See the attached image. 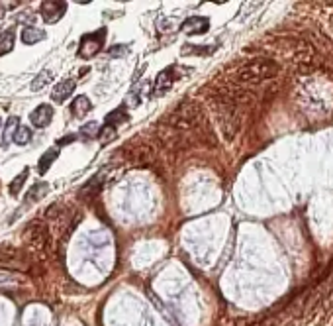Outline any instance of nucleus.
I'll list each match as a JSON object with an SVG mask.
<instances>
[{
	"instance_id": "obj_1",
	"label": "nucleus",
	"mask_w": 333,
	"mask_h": 326,
	"mask_svg": "<svg viewBox=\"0 0 333 326\" xmlns=\"http://www.w3.org/2000/svg\"><path fill=\"white\" fill-rule=\"evenodd\" d=\"M212 110L216 114V120L220 124V130H222V136L232 142L233 138L239 132V112H237V102L232 97L230 90H223L220 94H216L212 99Z\"/></svg>"
},
{
	"instance_id": "obj_2",
	"label": "nucleus",
	"mask_w": 333,
	"mask_h": 326,
	"mask_svg": "<svg viewBox=\"0 0 333 326\" xmlns=\"http://www.w3.org/2000/svg\"><path fill=\"white\" fill-rule=\"evenodd\" d=\"M165 120L173 130H180V132H190V130L204 132L206 130L208 132L206 116L194 101H182Z\"/></svg>"
},
{
	"instance_id": "obj_3",
	"label": "nucleus",
	"mask_w": 333,
	"mask_h": 326,
	"mask_svg": "<svg viewBox=\"0 0 333 326\" xmlns=\"http://www.w3.org/2000/svg\"><path fill=\"white\" fill-rule=\"evenodd\" d=\"M278 71H280V67H278L277 61L266 59V57H257L253 61L245 63L243 67L237 71L235 79L241 85H253L255 87V85L275 79L278 75Z\"/></svg>"
},
{
	"instance_id": "obj_4",
	"label": "nucleus",
	"mask_w": 333,
	"mask_h": 326,
	"mask_svg": "<svg viewBox=\"0 0 333 326\" xmlns=\"http://www.w3.org/2000/svg\"><path fill=\"white\" fill-rule=\"evenodd\" d=\"M300 102L308 110H320L322 112L325 106H331L333 90L327 87V83L320 77H310L300 87Z\"/></svg>"
},
{
	"instance_id": "obj_5",
	"label": "nucleus",
	"mask_w": 333,
	"mask_h": 326,
	"mask_svg": "<svg viewBox=\"0 0 333 326\" xmlns=\"http://www.w3.org/2000/svg\"><path fill=\"white\" fill-rule=\"evenodd\" d=\"M22 238L24 242L35 252H45L47 247L51 246L49 226L45 224L44 220H30L28 224L24 226Z\"/></svg>"
},
{
	"instance_id": "obj_6",
	"label": "nucleus",
	"mask_w": 333,
	"mask_h": 326,
	"mask_svg": "<svg viewBox=\"0 0 333 326\" xmlns=\"http://www.w3.org/2000/svg\"><path fill=\"white\" fill-rule=\"evenodd\" d=\"M32 265V256L24 252L22 247H16L12 244L0 246V267L12 271H28Z\"/></svg>"
},
{
	"instance_id": "obj_7",
	"label": "nucleus",
	"mask_w": 333,
	"mask_h": 326,
	"mask_svg": "<svg viewBox=\"0 0 333 326\" xmlns=\"http://www.w3.org/2000/svg\"><path fill=\"white\" fill-rule=\"evenodd\" d=\"M104 35H106V30H100L98 34H87L82 35L80 40V45H78V57L82 59H92V57L98 53L102 49V44H104Z\"/></svg>"
},
{
	"instance_id": "obj_8",
	"label": "nucleus",
	"mask_w": 333,
	"mask_h": 326,
	"mask_svg": "<svg viewBox=\"0 0 333 326\" xmlns=\"http://www.w3.org/2000/svg\"><path fill=\"white\" fill-rule=\"evenodd\" d=\"M128 159L132 161L133 165H137V167H149V165L155 163V151L147 146V144H143V146H137L133 147V149H130Z\"/></svg>"
},
{
	"instance_id": "obj_9",
	"label": "nucleus",
	"mask_w": 333,
	"mask_h": 326,
	"mask_svg": "<svg viewBox=\"0 0 333 326\" xmlns=\"http://www.w3.org/2000/svg\"><path fill=\"white\" fill-rule=\"evenodd\" d=\"M67 12V2H57V0H49L41 4V16H44L45 24H55L59 22Z\"/></svg>"
},
{
	"instance_id": "obj_10",
	"label": "nucleus",
	"mask_w": 333,
	"mask_h": 326,
	"mask_svg": "<svg viewBox=\"0 0 333 326\" xmlns=\"http://www.w3.org/2000/svg\"><path fill=\"white\" fill-rule=\"evenodd\" d=\"M177 81L175 75V67H169L165 71H161L155 79V87H153V97H163L165 92H169V89L173 87V83Z\"/></svg>"
},
{
	"instance_id": "obj_11",
	"label": "nucleus",
	"mask_w": 333,
	"mask_h": 326,
	"mask_svg": "<svg viewBox=\"0 0 333 326\" xmlns=\"http://www.w3.org/2000/svg\"><path fill=\"white\" fill-rule=\"evenodd\" d=\"M51 118H53V108H51L49 104H39V106H37L35 110H32V114H30V122H32L35 128H45V126H49Z\"/></svg>"
},
{
	"instance_id": "obj_12",
	"label": "nucleus",
	"mask_w": 333,
	"mask_h": 326,
	"mask_svg": "<svg viewBox=\"0 0 333 326\" xmlns=\"http://www.w3.org/2000/svg\"><path fill=\"white\" fill-rule=\"evenodd\" d=\"M208 28H210V20L202 18V16H192V18L182 22V32L189 35L204 34V32H208Z\"/></svg>"
},
{
	"instance_id": "obj_13",
	"label": "nucleus",
	"mask_w": 333,
	"mask_h": 326,
	"mask_svg": "<svg viewBox=\"0 0 333 326\" xmlns=\"http://www.w3.org/2000/svg\"><path fill=\"white\" fill-rule=\"evenodd\" d=\"M73 92H75V81L63 79L53 87V90H51V99H53V102H65Z\"/></svg>"
},
{
	"instance_id": "obj_14",
	"label": "nucleus",
	"mask_w": 333,
	"mask_h": 326,
	"mask_svg": "<svg viewBox=\"0 0 333 326\" xmlns=\"http://www.w3.org/2000/svg\"><path fill=\"white\" fill-rule=\"evenodd\" d=\"M90 110H92V104H90L89 97H85V94L77 97V99L73 101V104H71V112H73L75 118H85Z\"/></svg>"
},
{
	"instance_id": "obj_15",
	"label": "nucleus",
	"mask_w": 333,
	"mask_h": 326,
	"mask_svg": "<svg viewBox=\"0 0 333 326\" xmlns=\"http://www.w3.org/2000/svg\"><path fill=\"white\" fill-rule=\"evenodd\" d=\"M45 40V32L39 30V28H24L22 30V42L26 45H32V44H39Z\"/></svg>"
},
{
	"instance_id": "obj_16",
	"label": "nucleus",
	"mask_w": 333,
	"mask_h": 326,
	"mask_svg": "<svg viewBox=\"0 0 333 326\" xmlns=\"http://www.w3.org/2000/svg\"><path fill=\"white\" fill-rule=\"evenodd\" d=\"M47 193H49V185H47V183H35L32 189L28 191V195H26V204L35 203V201L44 199Z\"/></svg>"
},
{
	"instance_id": "obj_17",
	"label": "nucleus",
	"mask_w": 333,
	"mask_h": 326,
	"mask_svg": "<svg viewBox=\"0 0 333 326\" xmlns=\"http://www.w3.org/2000/svg\"><path fill=\"white\" fill-rule=\"evenodd\" d=\"M51 81H53V73H51V71H47V69H44L41 73H37V77L32 81V85H30V87H32V90L39 92V90L45 89V87H47Z\"/></svg>"
},
{
	"instance_id": "obj_18",
	"label": "nucleus",
	"mask_w": 333,
	"mask_h": 326,
	"mask_svg": "<svg viewBox=\"0 0 333 326\" xmlns=\"http://www.w3.org/2000/svg\"><path fill=\"white\" fill-rule=\"evenodd\" d=\"M57 158H59V149H57V147H51V149H47L44 156H41V159H39V163H37V167H39V173H45L47 169L51 167V163H53Z\"/></svg>"
},
{
	"instance_id": "obj_19",
	"label": "nucleus",
	"mask_w": 333,
	"mask_h": 326,
	"mask_svg": "<svg viewBox=\"0 0 333 326\" xmlns=\"http://www.w3.org/2000/svg\"><path fill=\"white\" fill-rule=\"evenodd\" d=\"M14 49V32H2L0 34V55H6Z\"/></svg>"
},
{
	"instance_id": "obj_20",
	"label": "nucleus",
	"mask_w": 333,
	"mask_h": 326,
	"mask_svg": "<svg viewBox=\"0 0 333 326\" xmlns=\"http://www.w3.org/2000/svg\"><path fill=\"white\" fill-rule=\"evenodd\" d=\"M20 118H16V116H12L10 120H8V124H6V132H4V142H2V147H8V144H10L12 140H14V134H16V130L20 128V122H18Z\"/></svg>"
},
{
	"instance_id": "obj_21",
	"label": "nucleus",
	"mask_w": 333,
	"mask_h": 326,
	"mask_svg": "<svg viewBox=\"0 0 333 326\" xmlns=\"http://www.w3.org/2000/svg\"><path fill=\"white\" fill-rule=\"evenodd\" d=\"M130 120V114L126 112V108H116L114 112H110L106 116V124L108 126H116V124H122Z\"/></svg>"
},
{
	"instance_id": "obj_22",
	"label": "nucleus",
	"mask_w": 333,
	"mask_h": 326,
	"mask_svg": "<svg viewBox=\"0 0 333 326\" xmlns=\"http://www.w3.org/2000/svg\"><path fill=\"white\" fill-rule=\"evenodd\" d=\"M30 140H32V130L20 126V128L16 130V134H14V142H16L18 146H26Z\"/></svg>"
},
{
	"instance_id": "obj_23",
	"label": "nucleus",
	"mask_w": 333,
	"mask_h": 326,
	"mask_svg": "<svg viewBox=\"0 0 333 326\" xmlns=\"http://www.w3.org/2000/svg\"><path fill=\"white\" fill-rule=\"evenodd\" d=\"M26 179H28V169H24L22 173H20V175H18V177L10 183V195H12V197H16V195L20 193V189L24 187Z\"/></svg>"
},
{
	"instance_id": "obj_24",
	"label": "nucleus",
	"mask_w": 333,
	"mask_h": 326,
	"mask_svg": "<svg viewBox=\"0 0 333 326\" xmlns=\"http://www.w3.org/2000/svg\"><path fill=\"white\" fill-rule=\"evenodd\" d=\"M126 102H128L130 106H139V102H141V85H135V87L128 92Z\"/></svg>"
},
{
	"instance_id": "obj_25",
	"label": "nucleus",
	"mask_w": 333,
	"mask_h": 326,
	"mask_svg": "<svg viewBox=\"0 0 333 326\" xmlns=\"http://www.w3.org/2000/svg\"><path fill=\"white\" fill-rule=\"evenodd\" d=\"M98 138H100V142H104V144H106V142H110V140H114V138H116V128L106 124V126H104V128L98 132Z\"/></svg>"
},
{
	"instance_id": "obj_26",
	"label": "nucleus",
	"mask_w": 333,
	"mask_h": 326,
	"mask_svg": "<svg viewBox=\"0 0 333 326\" xmlns=\"http://www.w3.org/2000/svg\"><path fill=\"white\" fill-rule=\"evenodd\" d=\"M96 132H98V124H96V122H89L87 126H82V128H80V134L87 136V138H94V136H96Z\"/></svg>"
},
{
	"instance_id": "obj_27",
	"label": "nucleus",
	"mask_w": 333,
	"mask_h": 326,
	"mask_svg": "<svg viewBox=\"0 0 333 326\" xmlns=\"http://www.w3.org/2000/svg\"><path fill=\"white\" fill-rule=\"evenodd\" d=\"M108 53H110V57H122L126 53H130V49H128V45H114L108 49Z\"/></svg>"
},
{
	"instance_id": "obj_28",
	"label": "nucleus",
	"mask_w": 333,
	"mask_h": 326,
	"mask_svg": "<svg viewBox=\"0 0 333 326\" xmlns=\"http://www.w3.org/2000/svg\"><path fill=\"white\" fill-rule=\"evenodd\" d=\"M329 28H331V32H333V16L329 18Z\"/></svg>"
},
{
	"instance_id": "obj_29",
	"label": "nucleus",
	"mask_w": 333,
	"mask_h": 326,
	"mask_svg": "<svg viewBox=\"0 0 333 326\" xmlns=\"http://www.w3.org/2000/svg\"><path fill=\"white\" fill-rule=\"evenodd\" d=\"M0 128H2V120H0Z\"/></svg>"
}]
</instances>
